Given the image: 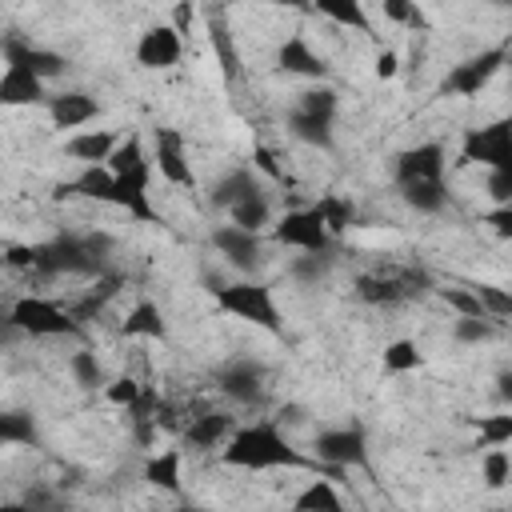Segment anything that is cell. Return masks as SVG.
I'll use <instances>...</instances> for the list:
<instances>
[{"label":"cell","instance_id":"obj_7","mask_svg":"<svg viewBox=\"0 0 512 512\" xmlns=\"http://www.w3.org/2000/svg\"><path fill=\"white\" fill-rule=\"evenodd\" d=\"M272 236H276V244L300 248V252H312V256H332V248H336V240L324 232L316 208H292V212H284L272 224Z\"/></svg>","mask_w":512,"mask_h":512},{"label":"cell","instance_id":"obj_23","mask_svg":"<svg viewBox=\"0 0 512 512\" xmlns=\"http://www.w3.org/2000/svg\"><path fill=\"white\" fill-rule=\"evenodd\" d=\"M356 300H364L372 308H392V304L408 300V292H404L400 276H372V272H364L356 280Z\"/></svg>","mask_w":512,"mask_h":512},{"label":"cell","instance_id":"obj_52","mask_svg":"<svg viewBox=\"0 0 512 512\" xmlns=\"http://www.w3.org/2000/svg\"><path fill=\"white\" fill-rule=\"evenodd\" d=\"M4 264H8V268H28V272H32V244H12V248L4 252Z\"/></svg>","mask_w":512,"mask_h":512},{"label":"cell","instance_id":"obj_38","mask_svg":"<svg viewBox=\"0 0 512 512\" xmlns=\"http://www.w3.org/2000/svg\"><path fill=\"white\" fill-rule=\"evenodd\" d=\"M472 292H476V300H480V308H484L488 320L512 316V296H508L500 284H472Z\"/></svg>","mask_w":512,"mask_h":512},{"label":"cell","instance_id":"obj_57","mask_svg":"<svg viewBox=\"0 0 512 512\" xmlns=\"http://www.w3.org/2000/svg\"><path fill=\"white\" fill-rule=\"evenodd\" d=\"M176 512H208V508H200V504H180Z\"/></svg>","mask_w":512,"mask_h":512},{"label":"cell","instance_id":"obj_37","mask_svg":"<svg viewBox=\"0 0 512 512\" xmlns=\"http://www.w3.org/2000/svg\"><path fill=\"white\" fill-rule=\"evenodd\" d=\"M480 476H484V484H488L492 492H500V488L512 480V460H508V452H504V448H488L484 460H480Z\"/></svg>","mask_w":512,"mask_h":512},{"label":"cell","instance_id":"obj_3","mask_svg":"<svg viewBox=\"0 0 512 512\" xmlns=\"http://www.w3.org/2000/svg\"><path fill=\"white\" fill-rule=\"evenodd\" d=\"M212 296H216V308L236 316V320H248L272 336H280V308L272 300V288L260 284V280H236V284H212Z\"/></svg>","mask_w":512,"mask_h":512},{"label":"cell","instance_id":"obj_25","mask_svg":"<svg viewBox=\"0 0 512 512\" xmlns=\"http://www.w3.org/2000/svg\"><path fill=\"white\" fill-rule=\"evenodd\" d=\"M108 192H112V172H108L104 164H92V168H84L76 180L60 184V188H56V200H64V196H88V200H104V204H108Z\"/></svg>","mask_w":512,"mask_h":512},{"label":"cell","instance_id":"obj_58","mask_svg":"<svg viewBox=\"0 0 512 512\" xmlns=\"http://www.w3.org/2000/svg\"><path fill=\"white\" fill-rule=\"evenodd\" d=\"M0 452H4V444H0Z\"/></svg>","mask_w":512,"mask_h":512},{"label":"cell","instance_id":"obj_51","mask_svg":"<svg viewBox=\"0 0 512 512\" xmlns=\"http://www.w3.org/2000/svg\"><path fill=\"white\" fill-rule=\"evenodd\" d=\"M252 160H256V168H260L268 180H284V172H280V164H276V156H272L268 148H256V152H252Z\"/></svg>","mask_w":512,"mask_h":512},{"label":"cell","instance_id":"obj_54","mask_svg":"<svg viewBox=\"0 0 512 512\" xmlns=\"http://www.w3.org/2000/svg\"><path fill=\"white\" fill-rule=\"evenodd\" d=\"M304 420V408L300 404H284L280 408V424H300Z\"/></svg>","mask_w":512,"mask_h":512},{"label":"cell","instance_id":"obj_1","mask_svg":"<svg viewBox=\"0 0 512 512\" xmlns=\"http://www.w3.org/2000/svg\"><path fill=\"white\" fill-rule=\"evenodd\" d=\"M224 464L228 468H248V472H268V468H320L324 476H340L316 460H308L304 452H296L288 444V436L280 432L276 420H256V424H244L236 428L228 440H224Z\"/></svg>","mask_w":512,"mask_h":512},{"label":"cell","instance_id":"obj_41","mask_svg":"<svg viewBox=\"0 0 512 512\" xmlns=\"http://www.w3.org/2000/svg\"><path fill=\"white\" fill-rule=\"evenodd\" d=\"M328 260L332 256H312V252H304V256H296L292 260V280H300V284H320L324 276H328Z\"/></svg>","mask_w":512,"mask_h":512},{"label":"cell","instance_id":"obj_45","mask_svg":"<svg viewBox=\"0 0 512 512\" xmlns=\"http://www.w3.org/2000/svg\"><path fill=\"white\" fill-rule=\"evenodd\" d=\"M452 336L460 340V344H484V340H492L496 336V320H456V328H452Z\"/></svg>","mask_w":512,"mask_h":512},{"label":"cell","instance_id":"obj_48","mask_svg":"<svg viewBox=\"0 0 512 512\" xmlns=\"http://www.w3.org/2000/svg\"><path fill=\"white\" fill-rule=\"evenodd\" d=\"M84 248H88L100 264H108V252L116 248V240H112L108 232H84Z\"/></svg>","mask_w":512,"mask_h":512},{"label":"cell","instance_id":"obj_46","mask_svg":"<svg viewBox=\"0 0 512 512\" xmlns=\"http://www.w3.org/2000/svg\"><path fill=\"white\" fill-rule=\"evenodd\" d=\"M140 380H132V376H116V380H108L104 384V396H108V404H116V408H128L136 396H140Z\"/></svg>","mask_w":512,"mask_h":512},{"label":"cell","instance_id":"obj_17","mask_svg":"<svg viewBox=\"0 0 512 512\" xmlns=\"http://www.w3.org/2000/svg\"><path fill=\"white\" fill-rule=\"evenodd\" d=\"M208 40H212V52H216V64L224 72L228 84H236L244 76L240 68V52H236V40H232V28H228V12L224 8H208Z\"/></svg>","mask_w":512,"mask_h":512},{"label":"cell","instance_id":"obj_50","mask_svg":"<svg viewBox=\"0 0 512 512\" xmlns=\"http://www.w3.org/2000/svg\"><path fill=\"white\" fill-rule=\"evenodd\" d=\"M484 224H492V228H496V236H504V240H508V236H512V204H508V208H492V212L484 216Z\"/></svg>","mask_w":512,"mask_h":512},{"label":"cell","instance_id":"obj_10","mask_svg":"<svg viewBox=\"0 0 512 512\" xmlns=\"http://www.w3.org/2000/svg\"><path fill=\"white\" fill-rule=\"evenodd\" d=\"M152 172H160L176 188H192L196 184L192 164L184 156V136L176 128H156L152 132Z\"/></svg>","mask_w":512,"mask_h":512},{"label":"cell","instance_id":"obj_15","mask_svg":"<svg viewBox=\"0 0 512 512\" xmlns=\"http://www.w3.org/2000/svg\"><path fill=\"white\" fill-rule=\"evenodd\" d=\"M28 104H48V84L24 64H8L0 76V108H28Z\"/></svg>","mask_w":512,"mask_h":512},{"label":"cell","instance_id":"obj_27","mask_svg":"<svg viewBox=\"0 0 512 512\" xmlns=\"http://www.w3.org/2000/svg\"><path fill=\"white\" fill-rule=\"evenodd\" d=\"M144 480H148L152 488H160V492L180 496V488H184V480H180V452L168 448V452L148 456V464H144Z\"/></svg>","mask_w":512,"mask_h":512},{"label":"cell","instance_id":"obj_47","mask_svg":"<svg viewBox=\"0 0 512 512\" xmlns=\"http://www.w3.org/2000/svg\"><path fill=\"white\" fill-rule=\"evenodd\" d=\"M488 196L496 200V208L512 204V172H488Z\"/></svg>","mask_w":512,"mask_h":512},{"label":"cell","instance_id":"obj_12","mask_svg":"<svg viewBox=\"0 0 512 512\" xmlns=\"http://www.w3.org/2000/svg\"><path fill=\"white\" fill-rule=\"evenodd\" d=\"M216 388L236 404H260L264 400V368L256 360H228L216 368Z\"/></svg>","mask_w":512,"mask_h":512},{"label":"cell","instance_id":"obj_8","mask_svg":"<svg viewBox=\"0 0 512 512\" xmlns=\"http://www.w3.org/2000/svg\"><path fill=\"white\" fill-rule=\"evenodd\" d=\"M504 60H508V48H504V44L484 48V52L468 56L464 64H456V68L440 80V92H444V96H480V92L488 88V80L504 68Z\"/></svg>","mask_w":512,"mask_h":512},{"label":"cell","instance_id":"obj_35","mask_svg":"<svg viewBox=\"0 0 512 512\" xmlns=\"http://www.w3.org/2000/svg\"><path fill=\"white\" fill-rule=\"evenodd\" d=\"M380 364H384L388 376H404V372H416L424 364V356H420L416 340H392V344H384Z\"/></svg>","mask_w":512,"mask_h":512},{"label":"cell","instance_id":"obj_43","mask_svg":"<svg viewBox=\"0 0 512 512\" xmlns=\"http://www.w3.org/2000/svg\"><path fill=\"white\" fill-rule=\"evenodd\" d=\"M320 16H328V20L344 24V28H356V32H368V36H372V20L364 16V8H360V4H348V8L324 4V8H320Z\"/></svg>","mask_w":512,"mask_h":512},{"label":"cell","instance_id":"obj_18","mask_svg":"<svg viewBox=\"0 0 512 512\" xmlns=\"http://www.w3.org/2000/svg\"><path fill=\"white\" fill-rule=\"evenodd\" d=\"M4 60H8V64H24V68L36 72L44 84L56 80V76L68 68V60H64L60 52L36 48V44H28V40H4Z\"/></svg>","mask_w":512,"mask_h":512},{"label":"cell","instance_id":"obj_53","mask_svg":"<svg viewBox=\"0 0 512 512\" xmlns=\"http://www.w3.org/2000/svg\"><path fill=\"white\" fill-rule=\"evenodd\" d=\"M192 16H196V8H192V4H176V8H172V32H176V36H180V32H188Z\"/></svg>","mask_w":512,"mask_h":512},{"label":"cell","instance_id":"obj_56","mask_svg":"<svg viewBox=\"0 0 512 512\" xmlns=\"http://www.w3.org/2000/svg\"><path fill=\"white\" fill-rule=\"evenodd\" d=\"M0 512H32V508H28L24 500H4V504H0Z\"/></svg>","mask_w":512,"mask_h":512},{"label":"cell","instance_id":"obj_21","mask_svg":"<svg viewBox=\"0 0 512 512\" xmlns=\"http://www.w3.org/2000/svg\"><path fill=\"white\" fill-rule=\"evenodd\" d=\"M116 144H120V136L112 128H88V132H76L68 140V156L84 160V168H92V164H104Z\"/></svg>","mask_w":512,"mask_h":512},{"label":"cell","instance_id":"obj_33","mask_svg":"<svg viewBox=\"0 0 512 512\" xmlns=\"http://www.w3.org/2000/svg\"><path fill=\"white\" fill-rule=\"evenodd\" d=\"M144 164H152V156L144 152V140L132 132V136H124L116 148H112V156L104 160V168L112 172V176H124V172H132V168H144Z\"/></svg>","mask_w":512,"mask_h":512},{"label":"cell","instance_id":"obj_28","mask_svg":"<svg viewBox=\"0 0 512 512\" xmlns=\"http://www.w3.org/2000/svg\"><path fill=\"white\" fill-rule=\"evenodd\" d=\"M288 132L308 144V148H320V152H332L336 148V136H332V124L328 120H316V116H304V112H288Z\"/></svg>","mask_w":512,"mask_h":512},{"label":"cell","instance_id":"obj_14","mask_svg":"<svg viewBox=\"0 0 512 512\" xmlns=\"http://www.w3.org/2000/svg\"><path fill=\"white\" fill-rule=\"evenodd\" d=\"M184 56V40L172 32V24H152L140 32L136 40V64L140 68H152V72H164L172 64H180Z\"/></svg>","mask_w":512,"mask_h":512},{"label":"cell","instance_id":"obj_42","mask_svg":"<svg viewBox=\"0 0 512 512\" xmlns=\"http://www.w3.org/2000/svg\"><path fill=\"white\" fill-rule=\"evenodd\" d=\"M384 16H388L392 24H408V28L428 32V16H424L416 4H408V0H384Z\"/></svg>","mask_w":512,"mask_h":512},{"label":"cell","instance_id":"obj_26","mask_svg":"<svg viewBox=\"0 0 512 512\" xmlns=\"http://www.w3.org/2000/svg\"><path fill=\"white\" fill-rule=\"evenodd\" d=\"M120 332H124V336H148V340H168V324H164V316H160V308H156L152 300H136V304H132V312L124 316Z\"/></svg>","mask_w":512,"mask_h":512},{"label":"cell","instance_id":"obj_44","mask_svg":"<svg viewBox=\"0 0 512 512\" xmlns=\"http://www.w3.org/2000/svg\"><path fill=\"white\" fill-rule=\"evenodd\" d=\"M440 296H444V300H448V304H452V308H456L464 320H488L472 288H440Z\"/></svg>","mask_w":512,"mask_h":512},{"label":"cell","instance_id":"obj_13","mask_svg":"<svg viewBox=\"0 0 512 512\" xmlns=\"http://www.w3.org/2000/svg\"><path fill=\"white\" fill-rule=\"evenodd\" d=\"M212 248L224 256V264H232V268H240V272H252L260 260H264V240H260V232H244V228H236V224H220V228H212Z\"/></svg>","mask_w":512,"mask_h":512},{"label":"cell","instance_id":"obj_40","mask_svg":"<svg viewBox=\"0 0 512 512\" xmlns=\"http://www.w3.org/2000/svg\"><path fill=\"white\" fill-rule=\"evenodd\" d=\"M24 504H28L32 512H68V508H72L68 496L56 492V488H48V484H32V488L24 492Z\"/></svg>","mask_w":512,"mask_h":512},{"label":"cell","instance_id":"obj_30","mask_svg":"<svg viewBox=\"0 0 512 512\" xmlns=\"http://www.w3.org/2000/svg\"><path fill=\"white\" fill-rule=\"evenodd\" d=\"M312 208H316V216H320V224H324V232L332 240H340L348 232V224L356 220V204L344 200V196H320Z\"/></svg>","mask_w":512,"mask_h":512},{"label":"cell","instance_id":"obj_39","mask_svg":"<svg viewBox=\"0 0 512 512\" xmlns=\"http://www.w3.org/2000/svg\"><path fill=\"white\" fill-rule=\"evenodd\" d=\"M476 428H480V444H484V448H504V444L512 440V416H508V412L480 416Z\"/></svg>","mask_w":512,"mask_h":512},{"label":"cell","instance_id":"obj_34","mask_svg":"<svg viewBox=\"0 0 512 512\" xmlns=\"http://www.w3.org/2000/svg\"><path fill=\"white\" fill-rule=\"evenodd\" d=\"M228 212H232V224L244 228V232H260V228L272 224V204H268L264 192H256V196H248V200H240V204H232Z\"/></svg>","mask_w":512,"mask_h":512},{"label":"cell","instance_id":"obj_32","mask_svg":"<svg viewBox=\"0 0 512 512\" xmlns=\"http://www.w3.org/2000/svg\"><path fill=\"white\" fill-rule=\"evenodd\" d=\"M296 112H304V116H316V120H336V112H340V96H336V88L332 84H316V88H304L300 96H296Z\"/></svg>","mask_w":512,"mask_h":512},{"label":"cell","instance_id":"obj_49","mask_svg":"<svg viewBox=\"0 0 512 512\" xmlns=\"http://www.w3.org/2000/svg\"><path fill=\"white\" fill-rule=\"evenodd\" d=\"M396 72H400V56H396L392 48H380V52H376V76H380V80H392Z\"/></svg>","mask_w":512,"mask_h":512},{"label":"cell","instance_id":"obj_31","mask_svg":"<svg viewBox=\"0 0 512 512\" xmlns=\"http://www.w3.org/2000/svg\"><path fill=\"white\" fill-rule=\"evenodd\" d=\"M0 444H20V448H36L40 444V428L32 420V412H4L0 408Z\"/></svg>","mask_w":512,"mask_h":512},{"label":"cell","instance_id":"obj_9","mask_svg":"<svg viewBox=\"0 0 512 512\" xmlns=\"http://www.w3.org/2000/svg\"><path fill=\"white\" fill-rule=\"evenodd\" d=\"M152 164L144 168H132L124 176H112V192H108V204L124 208L132 220H144V224H156V208H152Z\"/></svg>","mask_w":512,"mask_h":512},{"label":"cell","instance_id":"obj_4","mask_svg":"<svg viewBox=\"0 0 512 512\" xmlns=\"http://www.w3.org/2000/svg\"><path fill=\"white\" fill-rule=\"evenodd\" d=\"M8 320L16 324L20 336H72V340H84V324L72 312H64L60 304L44 300V296H20V300H12Z\"/></svg>","mask_w":512,"mask_h":512},{"label":"cell","instance_id":"obj_24","mask_svg":"<svg viewBox=\"0 0 512 512\" xmlns=\"http://www.w3.org/2000/svg\"><path fill=\"white\" fill-rule=\"evenodd\" d=\"M292 512H348V508H344L336 484H332L328 476H320V480H308V484L296 492Z\"/></svg>","mask_w":512,"mask_h":512},{"label":"cell","instance_id":"obj_55","mask_svg":"<svg viewBox=\"0 0 512 512\" xmlns=\"http://www.w3.org/2000/svg\"><path fill=\"white\" fill-rule=\"evenodd\" d=\"M496 384H500V396L508 400V396H512V376H508V372H500V376H496Z\"/></svg>","mask_w":512,"mask_h":512},{"label":"cell","instance_id":"obj_22","mask_svg":"<svg viewBox=\"0 0 512 512\" xmlns=\"http://www.w3.org/2000/svg\"><path fill=\"white\" fill-rule=\"evenodd\" d=\"M260 192V180H256V172L252 168H232V172H224L216 184H212V204L216 208H232V204H240V200H248V196H256Z\"/></svg>","mask_w":512,"mask_h":512},{"label":"cell","instance_id":"obj_11","mask_svg":"<svg viewBox=\"0 0 512 512\" xmlns=\"http://www.w3.org/2000/svg\"><path fill=\"white\" fill-rule=\"evenodd\" d=\"M444 144L436 140H424V144H412L404 152H396V188L400 184H432V180H444Z\"/></svg>","mask_w":512,"mask_h":512},{"label":"cell","instance_id":"obj_6","mask_svg":"<svg viewBox=\"0 0 512 512\" xmlns=\"http://www.w3.org/2000/svg\"><path fill=\"white\" fill-rule=\"evenodd\" d=\"M460 164H484L488 172H512V124L500 116L484 128H468L460 140Z\"/></svg>","mask_w":512,"mask_h":512},{"label":"cell","instance_id":"obj_19","mask_svg":"<svg viewBox=\"0 0 512 512\" xmlns=\"http://www.w3.org/2000/svg\"><path fill=\"white\" fill-rule=\"evenodd\" d=\"M48 116H52L56 128H84L88 120L100 116V104H96V96L72 88V92H56V96H48Z\"/></svg>","mask_w":512,"mask_h":512},{"label":"cell","instance_id":"obj_2","mask_svg":"<svg viewBox=\"0 0 512 512\" xmlns=\"http://www.w3.org/2000/svg\"><path fill=\"white\" fill-rule=\"evenodd\" d=\"M32 272L36 276H84L96 280L104 276V264L84 248L80 232H60L44 244H32Z\"/></svg>","mask_w":512,"mask_h":512},{"label":"cell","instance_id":"obj_20","mask_svg":"<svg viewBox=\"0 0 512 512\" xmlns=\"http://www.w3.org/2000/svg\"><path fill=\"white\" fill-rule=\"evenodd\" d=\"M232 432H236V420H232V416H224V412H204V416H192V424L184 428V444L196 448V452H208V448L224 444Z\"/></svg>","mask_w":512,"mask_h":512},{"label":"cell","instance_id":"obj_5","mask_svg":"<svg viewBox=\"0 0 512 512\" xmlns=\"http://www.w3.org/2000/svg\"><path fill=\"white\" fill-rule=\"evenodd\" d=\"M312 452H316V464H324L332 472H344V468L368 472V432L356 420L340 424V428H320L312 440Z\"/></svg>","mask_w":512,"mask_h":512},{"label":"cell","instance_id":"obj_16","mask_svg":"<svg viewBox=\"0 0 512 512\" xmlns=\"http://www.w3.org/2000/svg\"><path fill=\"white\" fill-rule=\"evenodd\" d=\"M276 68L288 76H304V80H324L328 76V60L320 52H312V44L304 36H288L276 48Z\"/></svg>","mask_w":512,"mask_h":512},{"label":"cell","instance_id":"obj_29","mask_svg":"<svg viewBox=\"0 0 512 512\" xmlns=\"http://www.w3.org/2000/svg\"><path fill=\"white\" fill-rule=\"evenodd\" d=\"M400 200L420 212V216H436L448 208V188L444 180H432V184H400Z\"/></svg>","mask_w":512,"mask_h":512},{"label":"cell","instance_id":"obj_36","mask_svg":"<svg viewBox=\"0 0 512 512\" xmlns=\"http://www.w3.org/2000/svg\"><path fill=\"white\" fill-rule=\"evenodd\" d=\"M68 368H72L76 384H80V388H88V392L108 384V380H104V364H100V360H96V352H88V348H84V352H72Z\"/></svg>","mask_w":512,"mask_h":512}]
</instances>
